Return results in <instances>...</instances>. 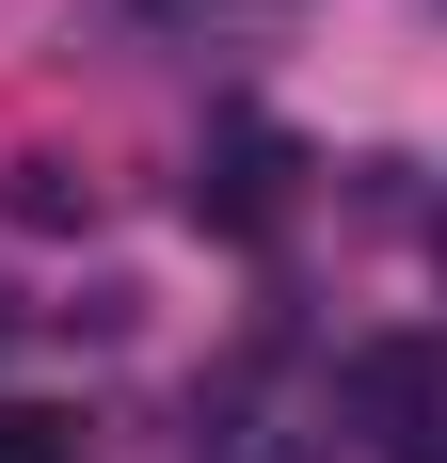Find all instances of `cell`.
<instances>
[{
	"instance_id": "6da1fadb",
	"label": "cell",
	"mask_w": 447,
	"mask_h": 463,
	"mask_svg": "<svg viewBox=\"0 0 447 463\" xmlns=\"http://www.w3.org/2000/svg\"><path fill=\"white\" fill-rule=\"evenodd\" d=\"M352 431L384 463H447V335H367L352 352Z\"/></svg>"
},
{
	"instance_id": "7a4b0ae2",
	"label": "cell",
	"mask_w": 447,
	"mask_h": 463,
	"mask_svg": "<svg viewBox=\"0 0 447 463\" xmlns=\"http://www.w3.org/2000/svg\"><path fill=\"white\" fill-rule=\"evenodd\" d=\"M192 208H208V224H271V208H288V128H224L208 176H192Z\"/></svg>"
},
{
	"instance_id": "5b68a950",
	"label": "cell",
	"mask_w": 447,
	"mask_h": 463,
	"mask_svg": "<svg viewBox=\"0 0 447 463\" xmlns=\"http://www.w3.org/2000/svg\"><path fill=\"white\" fill-rule=\"evenodd\" d=\"M0 335H16V304H0Z\"/></svg>"
},
{
	"instance_id": "277c9868",
	"label": "cell",
	"mask_w": 447,
	"mask_h": 463,
	"mask_svg": "<svg viewBox=\"0 0 447 463\" xmlns=\"http://www.w3.org/2000/svg\"><path fill=\"white\" fill-rule=\"evenodd\" d=\"M0 463H81V431L33 416V400H0Z\"/></svg>"
},
{
	"instance_id": "3957f363",
	"label": "cell",
	"mask_w": 447,
	"mask_h": 463,
	"mask_svg": "<svg viewBox=\"0 0 447 463\" xmlns=\"http://www.w3.org/2000/svg\"><path fill=\"white\" fill-rule=\"evenodd\" d=\"M16 224H96V176H64V160H16Z\"/></svg>"
}]
</instances>
